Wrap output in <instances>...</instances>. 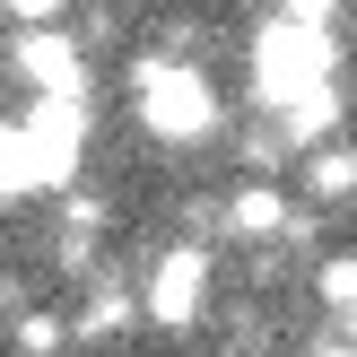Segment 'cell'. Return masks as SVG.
Wrapping results in <instances>:
<instances>
[{
  "instance_id": "6da1fadb",
  "label": "cell",
  "mask_w": 357,
  "mask_h": 357,
  "mask_svg": "<svg viewBox=\"0 0 357 357\" xmlns=\"http://www.w3.org/2000/svg\"><path fill=\"white\" fill-rule=\"evenodd\" d=\"M131 87H139V131L149 139H209L218 131V87L174 52H149L131 70Z\"/></svg>"
},
{
  "instance_id": "7a4b0ae2",
  "label": "cell",
  "mask_w": 357,
  "mask_h": 357,
  "mask_svg": "<svg viewBox=\"0 0 357 357\" xmlns=\"http://www.w3.org/2000/svg\"><path fill=\"white\" fill-rule=\"evenodd\" d=\"M331 61H340V52H331V35L288 26V17H279V26L253 44V87H261V105H271V114H288V105H305L314 87H331Z\"/></svg>"
},
{
  "instance_id": "3957f363",
  "label": "cell",
  "mask_w": 357,
  "mask_h": 357,
  "mask_svg": "<svg viewBox=\"0 0 357 357\" xmlns=\"http://www.w3.org/2000/svg\"><path fill=\"white\" fill-rule=\"evenodd\" d=\"M201 305H209V253H201V244H174V253H157L139 314H149V323H166V331H192V323H201Z\"/></svg>"
},
{
  "instance_id": "277c9868",
  "label": "cell",
  "mask_w": 357,
  "mask_h": 357,
  "mask_svg": "<svg viewBox=\"0 0 357 357\" xmlns=\"http://www.w3.org/2000/svg\"><path fill=\"white\" fill-rule=\"evenodd\" d=\"M26 157H35V183L44 192H61L70 174H79V157H87V105H26Z\"/></svg>"
},
{
  "instance_id": "5b68a950",
  "label": "cell",
  "mask_w": 357,
  "mask_h": 357,
  "mask_svg": "<svg viewBox=\"0 0 357 357\" xmlns=\"http://www.w3.org/2000/svg\"><path fill=\"white\" fill-rule=\"evenodd\" d=\"M17 79L35 87V105H87V61H79V44H70L61 26H44V35H17Z\"/></svg>"
},
{
  "instance_id": "8992f818",
  "label": "cell",
  "mask_w": 357,
  "mask_h": 357,
  "mask_svg": "<svg viewBox=\"0 0 357 357\" xmlns=\"http://www.w3.org/2000/svg\"><path fill=\"white\" fill-rule=\"evenodd\" d=\"M227 236H244V244H253V236H288V201H279V192L253 174V183L227 201Z\"/></svg>"
},
{
  "instance_id": "52a82bcc",
  "label": "cell",
  "mask_w": 357,
  "mask_h": 357,
  "mask_svg": "<svg viewBox=\"0 0 357 357\" xmlns=\"http://www.w3.org/2000/svg\"><path fill=\"white\" fill-rule=\"evenodd\" d=\"M131 296H122L114 288V279H96V288H87V305H79V323H70V331H79V340H122V331H131Z\"/></svg>"
},
{
  "instance_id": "ba28073f",
  "label": "cell",
  "mask_w": 357,
  "mask_h": 357,
  "mask_svg": "<svg viewBox=\"0 0 357 357\" xmlns=\"http://www.w3.org/2000/svg\"><path fill=\"white\" fill-rule=\"evenodd\" d=\"M331 122H340V87H314L305 105H288V114H279V139H296V149H314V139H323Z\"/></svg>"
},
{
  "instance_id": "9c48e42d",
  "label": "cell",
  "mask_w": 357,
  "mask_h": 357,
  "mask_svg": "<svg viewBox=\"0 0 357 357\" xmlns=\"http://www.w3.org/2000/svg\"><path fill=\"white\" fill-rule=\"evenodd\" d=\"M17 192H35V157H26V131L0 122V201H17Z\"/></svg>"
},
{
  "instance_id": "30bf717a",
  "label": "cell",
  "mask_w": 357,
  "mask_h": 357,
  "mask_svg": "<svg viewBox=\"0 0 357 357\" xmlns=\"http://www.w3.org/2000/svg\"><path fill=\"white\" fill-rule=\"evenodd\" d=\"M305 192H314V201H340V192H357V157L314 149V157H305Z\"/></svg>"
},
{
  "instance_id": "8fae6325",
  "label": "cell",
  "mask_w": 357,
  "mask_h": 357,
  "mask_svg": "<svg viewBox=\"0 0 357 357\" xmlns=\"http://www.w3.org/2000/svg\"><path fill=\"white\" fill-rule=\"evenodd\" d=\"M61 340H70V323H61V314H26V323H17V357H52Z\"/></svg>"
},
{
  "instance_id": "7c38bea8",
  "label": "cell",
  "mask_w": 357,
  "mask_h": 357,
  "mask_svg": "<svg viewBox=\"0 0 357 357\" xmlns=\"http://www.w3.org/2000/svg\"><path fill=\"white\" fill-rule=\"evenodd\" d=\"M323 296L357 314V261H323Z\"/></svg>"
},
{
  "instance_id": "4fadbf2b",
  "label": "cell",
  "mask_w": 357,
  "mask_h": 357,
  "mask_svg": "<svg viewBox=\"0 0 357 357\" xmlns=\"http://www.w3.org/2000/svg\"><path fill=\"white\" fill-rule=\"evenodd\" d=\"M0 9H9V17H17V26H26V35H44V26H52V17H61V0H0Z\"/></svg>"
},
{
  "instance_id": "5bb4252c",
  "label": "cell",
  "mask_w": 357,
  "mask_h": 357,
  "mask_svg": "<svg viewBox=\"0 0 357 357\" xmlns=\"http://www.w3.org/2000/svg\"><path fill=\"white\" fill-rule=\"evenodd\" d=\"M288 26H314V35H331V0H288Z\"/></svg>"
},
{
  "instance_id": "9a60e30c",
  "label": "cell",
  "mask_w": 357,
  "mask_h": 357,
  "mask_svg": "<svg viewBox=\"0 0 357 357\" xmlns=\"http://www.w3.org/2000/svg\"><path fill=\"white\" fill-rule=\"evenodd\" d=\"M314 357H357V349H314Z\"/></svg>"
},
{
  "instance_id": "2e32d148",
  "label": "cell",
  "mask_w": 357,
  "mask_h": 357,
  "mask_svg": "<svg viewBox=\"0 0 357 357\" xmlns=\"http://www.w3.org/2000/svg\"><path fill=\"white\" fill-rule=\"evenodd\" d=\"M349 331H357V314H349Z\"/></svg>"
}]
</instances>
